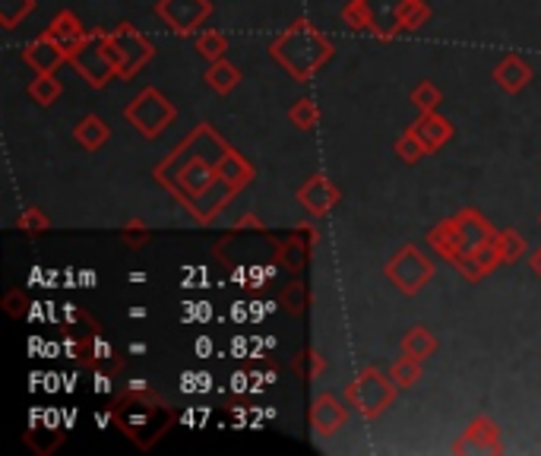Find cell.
<instances>
[{"label": "cell", "instance_id": "1", "mask_svg": "<svg viewBox=\"0 0 541 456\" xmlns=\"http://www.w3.org/2000/svg\"><path fill=\"white\" fill-rule=\"evenodd\" d=\"M330 54H333V45L326 42L311 23H307V35H304V23H298L273 45V57L282 67H288V73H292L295 80H307Z\"/></svg>", "mask_w": 541, "mask_h": 456}, {"label": "cell", "instance_id": "2", "mask_svg": "<svg viewBox=\"0 0 541 456\" xmlns=\"http://www.w3.org/2000/svg\"><path fill=\"white\" fill-rule=\"evenodd\" d=\"M345 396H349V403L364 418H374L377 412H383L386 406L393 403V380H386L380 371L367 368L358 380H352L349 390H345Z\"/></svg>", "mask_w": 541, "mask_h": 456}, {"label": "cell", "instance_id": "3", "mask_svg": "<svg viewBox=\"0 0 541 456\" xmlns=\"http://www.w3.org/2000/svg\"><path fill=\"white\" fill-rule=\"evenodd\" d=\"M431 273H434L431 260L412 244L402 247V251L390 260V266H386V276H390L396 282V289L405 292V295H415L421 285L431 279Z\"/></svg>", "mask_w": 541, "mask_h": 456}, {"label": "cell", "instance_id": "4", "mask_svg": "<svg viewBox=\"0 0 541 456\" xmlns=\"http://www.w3.org/2000/svg\"><path fill=\"white\" fill-rule=\"evenodd\" d=\"M124 118L130 124H137L143 137H156V133H162V127L175 118V108L162 99V92L146 89L140 99L124 111Z\"/></svg>", "mask_w": 541, "mask_h": 456}, {"label": "cell", "instance_id": "5", "mask_svg": "<svg viewBox=\"0 0 541 456\" xmlns=\"http://www.w3.org/2000/svg\"><path fill=\"white\" fill-rule=\"evenodd\" d=\"M209 10V0H162L159 16L175 32H193V26H200Z\"/></svg>", "mask_w": 541, "mask_h": 456}, {"label": "cell", "instance_id": "6", "mask_svg": "<svg viewBox=\"0 0 541 456\" xmlns=\"http://www.w3.org/2000/svg\"><path fill=\"white\" fill-rule=\"evenodd\" d=\"M298 200L311 209L314 216H320V213H326V209H333L336 206V200H339V190L326 181V178H311L304 187H301V194H298Z\"/></svg>", "mask_w": 541, "mask_h": 456}, {"label": "cell", "instance_id": "7", "mask_svg": "<svg viewBox=\"0 0 541 456\" xmlns=\"http://www.w3.org/2000/svg\"><path fill=\"white\" fill-rule=\"evenodd\" d=\"M311 422L320 434H336L345 422V409L342 403L333 396V393H323L317 396V403H314V412H311Z\"/></svg>", "mask_w": 541, "mask_h": 456}, {"label": "cell", "instance_id": "8", "mask_svg": "<svg viewBox=\"0 0 541 456\" xmlns=\"http://www.w3.org/2000/svg\"><path fill=\"white\" fill-rule=\"evenodd\" d=\"M23 57H26V64H32L38 73H51V70L67 57V51L57 45V42H51L48 35H42L38 42H32V45L23 51Z\"/></svg>", "mask_w": 541, "mask_h": 456}, {"label": "cell", "instance_id": "9", "mask_svg": "<svg viewBox=\"0 0 541 456\" xmlns=\"http://www.w3.org/2000/svg\"><path fill=\"white\" fill-rule=\"evenodd\" d=\"M412 133H415V137L424 143V149H440L443 143L450 140V133H453V130H450V124H447V121L437 118L434 111H424L421 118L415 121Z\"/></svg>", "mask_w": 541, "mask_h": 456}, {"label": "cell", "instance_id": "10", "mask_svg": "<svg viewBox=\"0 0 541 456\" xmlns=\"http://www.w3.org/2000/svg\"><path fill=\"white\" fill-rule=\"evenodd\" d=\"M51 42H57L61 45L67 54H76V48H80L86 38H83V29H80V23H76V16L73 13H61L51 23V29L45 32Z\"/></svg>", "mask_w": 541, "mask_h": 456}, {"label": "cell", "instance_id": "11", "mask_svg": "<svg viewBox=\"0 0 541 456\" xmlns=\"http://www.w3.org/2000/svg\"><path fill=\"white\" fill-rule=\"evenodd\" d=\"M494 80H497V86H500V89H507V92H519V89H523V86L532 80V70H529V64L523 61V57L510 54L507 61H500V67L494 70Z\"/></svg>", "mask_w": 541, "mask_h": 456}, {"label": "cell", "instance_id": "12", "mask_svg": "<svg viewBox=\"0 0 541 456\" xmlns=\"http://www.w3.org/2000/svg\"><path fill=\"white\" fill-rule=\"evenodd\" d=\"M73 137H76V143H83L86 149H99V146L111 137V130H108V124H105L102 118H95V114H86V118L76 124Z\"/></svg>", "mask_w": 541, "mask_h": 456}, {"label": "cell", "instance_id": "13", "mask_svg": "<svg viewBox=\"0 0 541 456\" xmlns=\"http://www.w3.org/2000/svg\"><path fill=\"white\" fill-rule=\"evenodd\" d=\"M402 352L421 361V358H428V355L437 352V339H434L428 330H424V327H415V330L405 333V339H402Z\"/></svg>", "mask_w": 541, "mask_h": 456}, {"label": "cell", "instance_id": "14", "mask_svg": "<svg viewBox=\"0 0 541 456\" xmlns=\"http://www.w3.org/2000/svg\"><path fill=\"white\" fill-rule=\"evenodd\" d=\"M206 80H209V86L216 89V92H231V89L238 86L241 73H238V67H231L228 61H212Z\"/></svg>", "mask_w": 541, "mask_h": 456}, {"label": "cell", "instance_id": "15", "mask_svg": "<svg viewBox=\"0 0 541 456\" xmlns=\"http://www.w3.org/2000/svg\"><path fill=\"white\" fill-rule=\"evenodd\" d=\"M491 244H494V251H497L500 263H513V260L523 257V251H526L523 238H519L516 232H494Z\"/></svg>", "mask_w": 541, "mask_h": 456}, {"label": "cell", "instance_id": "16", "mask_svg": "<svg viewBox=\"0 0 541 456\" xmlns=\"http://www.w3.org/2000/svg\"><path fill=\"white\" fill-rule=\"evenodd\" d=\"M61 80H54V76L51 73H42V76H38V80L29 86V95H32V99L38 102V105H54L57 99H61Z\"/></svg>", "mask_w": 541, "mask_h": 456}, {"label": "cell", "instance_id": "17", "mask_svg": "<svg viewBox=\"0 0 541 456\" xmlns=\"http://www.w3.org/2000/svg\"><path fill=\"white\" fill-rule=\"evenodd\" d=\"M418 377H421V368H418V358H412V355H402L390 368V380L396 387H412V384H418Z\"/></svg>", "mask_w": 541, "mask_h": 456}, {"label": "cell", "instance_id": "18", "mask_svg": "<svg viewBox=\"0 0 541 456\" xmlns=\"http://www.w3.org/2000/svg\"><path fill=\"white\" fill-rule=\"evenodd\" d=\"M35 7V0H0V23L13 29L19 23V16H26Z\"/></svg>", "mask_w": 541, "mask_h": 456}, {"label": "cell", "instance_id": "19", "mask_svg": "<svg viewBox=\"0 0 541 456\" xmlns=\"http://www.w3.org/2000/svg\"><path fill=\"white\" fill-rule=\"evenodd\" d=\"M396 152H399V159L402 162H409V165H415L421 156H424V152H428V149H424V143L415 137V133L409 130V133H405V137H399V143H396Z\"/></svg>", "mask_w": 541, "mask_h": 456}, {"label": "cell", "instance_id": "20", "mask_svg": "<svg viewBox=\"0 0 541 456\" xmlns=\"http://www.w3.org/2000/svg\"><path fill=\"white\" fill-rule=\"evenodd\" d=\"M197 51L206 57V61H222L225 54V38L219 32H206L200 42H197Z\"/></svg>", "mask_w": 541, "mask_h": 456}, {"label": "cell", "instance_id": "21", "mask_svg": "<svg viewBox=\"0 0 541 456\" xmlns=\"http://www.w3.org/2000/svg\"><path fill=\"white\" fill-rule=\"evenodd\" d=\"M412 105H418L421 111H434L440 105V89H434L431 83H418L412 89Z\"/></svg>", "mask_w": 541, "mask_h": 456}, {"label": "cell", "instance_id": "22", "mask_svg": "<svg viewBox=\"0 0 541 456\" xmlns=\"http://www.w3.org/2000/svg\"><path fill=\"white\" fill-rule=\"evenodd\" d=\"M295 368H298V374H304V377H317L320 371H323V358L314 352V349H307V352H298V361H295Z\"/></svg>", "mask_w": 541, "mask_h": 456}, {"label": "cell", "instance_id": "23", "mask_svg": "<svg viewBox=\"0 0 541 456\" xmlns=\"http://www.w3.org/2000/svg\"><path fill=\"white\" fill-rule=\"evenodd\" d=\"M282 304H285V308H288V311H292V314H298V311H304V308H307V289H304V285H301V282H295V285H288V292L282 295Z\"/></svg>", "mask_w": 541, "mask_h": 456}, {"label": "cell", "instance_id": "24", "mask_svg": "<svg viewBox=\"0 0 541 456\" xmlns=\"http://www.w3.org/2000/svg\"><path fill=\"white\" fill-rule=\"evenodd\" d=\"M292 121H295L298 127H314V124H317V108H314V102H307V99L295 102Z\"/></svg>", "mask_w": 541, "mask_h": 456}, {"label": "cell", "instance_id": "25", "mask_svg": "<svg viewBox=\"0 0 541 456\" xmlns=\"http://www.w3.org/2000/svg\"><path fill=\"white\" fill-rule=\"evenodd\" d=\"M23 228H45L48 222L42 219V213H29V216H23V222H19Z\"/></svg>", "mask_w": 541, "mask_h": 456}, {"label": "cell", "instance_id": "26", "mask_svg": "<svg viewBox=\"0 0 541 456\" xmlns=\"http://www.w3.org/2000/svg\"><path fill=\"white\" fill-rule=\"evenodd\" d=\"M529 266H532V270L541 276V247H535V254L529 257Z\"/></svg>", "mask_w": 541, "mask_h": 456}]
</instances>
